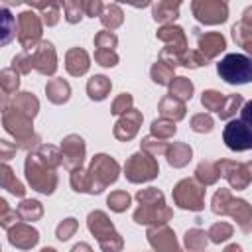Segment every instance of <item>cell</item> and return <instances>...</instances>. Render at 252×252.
<instances>
[{
    "label": "cell",
    "mask_w": 252,
    "mask_h": 252,
    "mask_svg": "<svg viewBox=\"0 0 252 252\" xmlns=\"http://www.w3.org/2000/svg\"><path fill=\"white\" fill-rule=\"evenodd\" d=\"M211 211L220 217L222 215L232 217L244 234L252 232V207L248 205V201L232 197L230 189H224V187L217 189V193L211 199Z\"/></svg>",
    "instance_id": "1"
},
{
    "label": "cell",
    "mask_w": 252,
    "mask_h": 252,
    "mask_svg": "<svg viewBox=\"0 0 252 252\" xmlns=\"http://www.w3.org/2000/svg\"><path fill=\"white\" fill-rule=\"evenodd\" d=\"M250 110H252V102L244 100V104L240 108V118H230L222 130V142L232 152H246L252 148Z\"/></svg>",
    "instance_id": "2"
},
{
    "label": "cell",
    "mask_w": 252,
    "mask_h": 252,
    "mask_svg": "<svg viewBox=\"0 0 252 252\" xmlns=\"http://www.w3.org/2000/svg\"><path fill=\"white\" fill-rule=\"evenodd\" d=\"M120 165L114 158L106 154H96L91 159V165L87 169V181H89V195L102 193L110 183L118 179Z\"/></svg>",
    "instance_id": "3"
},
{
    "label": "cell",
    "mask_w": 252,
    "mask_h": 252,
    "mask_svg": "<svg viewBox=\"0 0 252 252\" xmlns=\"http://www.w3.org/2000/svg\"><path fill=\"white\" fill-rule=\"evenodd\" d=\"M217 73L228 85H246L252 81V59L244 53H226L217 63Z\"/></svg>",
    "instance_id": "4"
},
{
    "label": "cell",
    "mask_w": 252,
    "mask_h": 252,
    "mask_svg": "<svg viewBox=\"0 0 252 252\" xmlns=\"http://www.w3.org/2000/svg\"><path fill=\"white\" fill-rule=\"evenodd\" d=\"M124 175L130 183H146L152 181L159 175V165L158 159L146 152H136L132 154L126 163H124Z\"/></svg>",
    "instance_id": "5"
},
{
    "label": "cell",
    "mask_w": 252,
    "mask_h": 252,
    "mask_svg": "<svg viewBox=\"0 0 252 252\" xmlns=\"http://www.w3.org/2000/svg\"><path fill=\"white\" fill-rule=\"evenodd\" d=\"M26 179L32 185V189H35V191H39L43 195H51L55 191V187H57L55 169L43 165L33 156V152H30L28 158H26Z\"/></svg>",
    "instance_id": "6"
},
{
    "label": "cell",
    "mask_w": 252,
    "mask_h": 252,
    "mask_svg": "<svg viewBox=\"0 0 252 252\" xmlns=\"http://www.w3.org/2000/svg\"><path fill=\"white\" fill-rule=\"evenodd\" d=\"M171 195H173V203L183 211H195L197 213L205 207V187L191 177L181 179L173 187Z\"/></svg>",
    "instance_id": "7"
},
{
    "label": "cell",
    "mask_w": 252,
    "mask_h": 252,
    "mask_svg": "<svg viewBox=\"0 0 252 252\" xmlns=\"http://www.w3.org/2000/svg\"><path fill=\"white\" fill-rule=\"evenodd\" d=\"M18 41L24 47L26 53H32L39 41H41V32H43V24L39 14H35L33 10H26L18 16Z\"/></svg>",
    "instance_id": "8"
},
{
    "label": "cell",
    "mask_w": 252,
    "mask_h": 252,
    "mask_svg": "<svg viewBox=\"0 0 252 252\" xmlns=\"http://www.w3.org/2000/svg\"><path fill=\"white\" fill-rule=\"evenodd\" d=\"M219 175L228 181V185L236 191L248 189L252 181V163L250 161H234V159H219L215 161Z\"/></svg>",
    "instance_id": "9"
},
{
    "label": "cell",
    "mask_w": 252,
    "mask_h": 252,
    "mask_svg": "<svg viewBox=\"0 0 252 252\" xmlns=\"http://www.w3.org/2000/svg\"><path fill=\"white\" fill-rule=\"evenodd\" d=\"M191 10L197 22L205 26H217L228 18V4L222 0H193Z\"/></svg>",
    "instance_id": "10"
},
{
    "label": "cell",
    "mask_w": 252,
    "mask_h": 252,
    "mask_svg": "<svg viewBox=\"0 0 252 252\" xmlns=\"http://www.w3.org/2000/svg\"><path fill=\"white\" fill-rule=\"evenodd\" d=\"M158 39H161L165 43V47L159 53L161 61H169L171 57H175V55H179L181 51L187 49V35L183 32V28H179L175 24L161 26L158 30Z\"/></svg>",
    "instance_id": "11"
},
{
    "label": "cell",
    "mask_w": 252,
    "mask_h": 252,
    "mask_svg": "<svg viewBox=\"0 0 252 252\" xmlns=\"http://www.w3.org/2000/svg\"><path fill=\"white\" fill-rule=\"evenodd\" d=\"M61 163L65 169L73 171L77 167L83 165L85 161V152H87V146H85V140L79 136V134H69L61 140Z\"/></svg>",
    "instance_id": "12"
},
{
    "label": "cell",
    "mask_w": 252,
    "mask_h": 252,
    "mask_svg": "<svg viewBox=\"0 0 252 252\" xmlns=\"http://www.w3.org/2000/svg\"><path fill=\"white\" fill-rule=\"evenodd\" d=\"M173 217V211L161 203V205H140L134 211V222L148 224V226H161Z\"/></svg>",
    "instance_id": "13"
},
{
    "label": "cell",
    "mask_w": 252,
    "mask_h": 252,
    "mask_svg": "<svg viewBox=\"0 0 252 252\" xmlns=\"http://www.w3.org/2000/svg\"><path fill=\"white\" fill-rule=\"evenodd\" d=\"M146 236H148L150 246L156 252H181L179 242L175 238V232L169 226H165V224H161V226H150L148 232H146Z\"/></svg>",
    "instance_id": "14"
},
{
    "label": "cell",
    "mask_w": 252,
    "mask_h": 252,
    "mask_svg": "<svg viewBox=\"0 0 252 252\" xmlns=\"http://www.w3.org/2000/svg\"><path fill=\"white\" fill-rule=\"evenodd\" d=\"M33 69H37L41 75H53L57 71V53L51 41H39V45L32 51Z\"/></svg>",
    "instance_id": "15"
},
{
    "label": "cell",
    "mask_w": 252,
    "mask_h": 252,
    "mask_svg": "<svg viewBox=\"0 0 252 252\" xmlns=\"http://www.w3.org/2000/svg\"><path fill=\"white\" fill-rule=\"evenodd\" d=\"M8 242L18 250H32L39 242V232L32 224L18 222L8 230Z\"/></svg>",
    "instance_id": "16"
},
{
    "label": "cell",
    "mask_w": 252,
    "mask_h": 252,
    "mask_svg": "<svg viewBox=\"0 0 252 252\" xmlns=\"http://www.w3.org/2000/svg\"><path fill=\"white\" fill-rule=\"evenodd\" d=\"M142 112L140 110H136V108H130L126 114H122L120 118H118V122L114 124V138L116 140H120V142H130L136 134H138V130H140V126H142Z\"/></svg>",
    "instance_id": "17"
},
{
    "label": "cell",
    "mask_w": 252,
    "mask_h": 252,
    "mask_svg": "<svg viewBox=\"0 0 252 252\" xmlns=\"http://www.w3.org/2000/svg\"><path fill=\"white\" fill-rule=\"evenodd\" d=\"M197 51L211 63L219 53H222L226 49V39L220 32H207V33H199L197 35Z\"/></svg>",
    "instance_id": "18"
},
{
    "label": "cell",
    "mask_w": 252,
    "mask_h": 252,
    "mask_svg": "<svg viewBox=\"0 0 252 252\" xmlns=\"http://www.w3.org/2000/svg\"><path fill=\"white\" fill-rule=\"evenodd\" d=\"M232 39L244 49L252 51V6H248L238 24L232 26Z\"/></svg>",
    "instance_id": "19"
},
{
    "label": "cell",
    "mask_w": 252,
    "mask_h": 252,
    "mask_svg": "<svg viewBox=\"0 0 252 252\" xmlns=\"http://www.w3.org/2000/svg\"><path fill=\"white\" fill-rule=\"evenodd\" d=\"M91 67V57L83 47H71L65 55V69L73 77H81L89 71Z\"/></svg>",
    "instance_id": "20"
},
{
    "label": "cell",
    "mask_w": 252,
    "mask_h": 252,
    "mask_svg": "<svg viewBox=\"0 0 252 252\" xmlns=\"http://www.w3.org/2000/svg\"><path fill=\"white\" fill-rule=\"evenodd\" d=\"M87 226H89L91 234L96 240H102V238H106V236H110V234L116 232L114 230V224L110 222V219H108V215L104 211H93V213H89Z\"/></svg>",
    "instance_id": "21"
},
{
    "label": "cell",
    "mask_w": 252,
    "mask_h": 252,
    "mask_svg": "<svg viewBox=\"0 0 252 252\" xmlns=\"http://www.w3.org/2000/svg\"><path fill=\"white\" fill-rule=\"evenodd\" d=\"M158 110H159L161 118L171 120V122H179V120H183L185 114H187V106H185V102L173 98L171 94H165V96L158 102Z\"/></svg>",
    "instance_id": "22"
},
{
    "label": "cell",
    "mask_w": 252,
    "mask_h": 252,
    "mask_svg": "<svg viewBox=\"0 0 252 252\" xmlns=\"http://www.w3.org/2000/svg\"><path fill=\"white\" fill-rule=\"evenodd\" d=\"M10 106H12L16 112H20L22 116L33 120V116H35L37 110H39V100H37V96H35L33 93L24 91V93H18V94L14 96V100L10 102Z\"/></svg>",
    "instance_id": "23"
},
{
    "label": "cell",
    "mask_w": 252,
    "mask_h": 252,
    "mask_svg": "<svg viewBox=\"0 0 252 252\" xmlns=\"http://www.w3.org/2000/svg\"><path fill=\"white\" fill-rule=\"evenodd\" d=\"M163 156L167 158V163L171 167H185L191 161L193 150L185 142H173V144H167V150Z\"/></svg>",
    "instance_id": "24"
},
{
    "label": "cell",
    "mask_w": 252,
    "mask_h": 252,
    "mask_svg": "<svg viewBox=\"0 0 252 252\" xmlns=\"http://www.w3.org/2000/svg\"><path fill=\"white\" fill-rule=\"evenodd\" d=\"M16 33H18L16 16L10 12V8L0 6V47H6L8 43H12Z\"/></svg>",
    "instance_id": "25"
},
{
    "label": "cell",
    "mask_w": 252,
    "mask_h": 252,
    "mask_svg": "<svg viewBox=\"0 0 252 252\" xmlns=\"http://www.w3.org/2000/svg\"><path fill=\"white\" fill-rule=\"evenodd\" d=\"M179 8H181V2H173V0H161V2H156L152 6V16L156 22L167 26L171 24L177 16H179Z\"/></svg>",
    "instance_id": "26"
},
{
    "label": "cell",
    "mask_w": 252,
    "mask_h": 252,
    "mask_svg": "<svg viewBox=\"0 0 252 252\" xmlns=\"http://www.w3.org/2000/svg\"><path fill=\"white\" fill-rule=\"evenodd\" d=\"M45 94H47V98H49L53 104H65V102L69 100V96H71V85H69L65 79L55 77V79L47 81V85H45Z\"/></svg>",
    "instance_id": "27"
},
{
    "label": "cell",
    "mask_w": 252,
    "mask_h": 252,
    "mask_svg": "<svg viewBox=\"0 0 252 252\" xmlns=\"http://www.w3.org/2000/svg\"><path fill=\"white\" fill-rule=\"evenodd\" d=\"M0 187L10 191L16 197H24L26 195V187L18 181V177L14 175V169L10 165L2 163V161H0Z\"/></svg>",
    "instance_id": "28"
},
{
    "label": "cell",
    "mask_w": 252,
    "mask_h": 252,
    "mask_svg": "<svg viewBox=\"0 0 252 252\" xmlns=\"http://www.w3.org/2000/svg\"><path fill=\"white\" fill-rule=\"evenodd\" d=\"M100 22H102V26L108 30V32H114L116 28H120L122 26V22H124V12H122V8L118 6V4H102V12H100Z\"/></svg>",
    "instance_id": "29"
},
{
    "label": "cell",
    "mask_w": 252,
    "mask_h": 252,
    "mask_svg": "<svg viewBox=\"0 0 252 252\" xmlns=\"http://www.w3.org/2000/svg\"><path fill=\"white\" fill-rule=\"evenodd\" d=\"M110 89H112V83H110V79L104 77V75H94V77H91L89 83H87V94H89L93 100H104V98L108 96Z\"/></svg>",
    "instance_id": "30"
},
{
    "label": "cell",
    "mask_w": 252,
    "mask_h": 252,
    "mask_svg": "<svg viewBox=\"0 0 252 252\" xmlns=\"http://www.w3.org/2000/svg\"><path fill=\"white\" fill-rule=\"evenodd\" d=\"M30 8L39 12L41 24H45V26H55L59 22V16H61L59 8L61 6L57 2H32Z\"/></svg>",
    "instance_id": "31"
},
{
    "label": "cell",
    "mask_w": 252,
    "mask_h": 252,
    "mask_svg": "<svg viewBox=\"0 0 252 252\" xmlns=\"http://www.w3.org/2000/svg\"><path fill=\"white\" fill-rule=\"evenodd\" d=\"M175 73V67H171L169 63H165V61H161V59H158L154 65H152V69H150V77H152V81L156 83V85H161V87H169V83L173 81V75Z\"/></svg>",
    "instance_id": "32"
},
{
    "label": "cell",
    "mask_w": 252,
    "mask_h": 252,
    "mask_svg": "<svg viewBox=\"0 0 252 252\" xmlns=\"http://www.w3.org/2000/svg\"><path fill=\"white\" fill-rule=\"evenodd\" d=\"M193 91H195V87H193L191 79H187V77H173V81L169 83V94L181 102L191 100Z\"/></svg>",
    "instance_id": "33"
},
{
    "label": "cell",
    "mask_w": 252,
    "mask_h": 252,
    "mask_svg": "<svg viewBox=\"0 0 252 252\" xmlns=\"http://www.w3.org/2000/svg\"><path fill=\"white\" fill-rule=\"evenodd\" d=\"M33 156L47 167L55 169L61 165V150L57 146H51V144H39V148L33 152Z\"/></svg>",
    "instance_id": "34"
},
{
    "label": "cell",
    "mask_w": 252,
    "mask_h": 252,
    "mask_svg": "<svg viewBox=\"0 0 252 252\" xmlns=\"http://www.w3.org/2000/svg\"><path fill=\"white\" fill-rule=\"evenodd\" d=\"M219 169H217V163L215 161H209V159H205V161H201L197 167H195V181H199L203 187H207V185H215L217 181H219Z\"/></svg>",
    "instance_id": "35"
},
{
    "label": "cell",
    "mask_w": 252,
    "mask_h": 252,
    "mask_svg": "<svg viewBox=\"0 0 252 252\" xmlns=\"http://www.w3.org/2000/svg\"><path fill=\"white\" fill-rule=\"evenodd\" d=\"M18 215L22 220L26 222H33V220H39L43 217V205L35 199H24L20 205H18Z\"/></svg>",
    "instance_id": "36"
},
{
    "label": "cell",
    "mask_w": 252,
    "mask_h": 252,
    "mask_svg": "<svg viewBox=\"0 0 252 252\" xmlns=\"http://www.w3.org/2000/svg\"><path fill=\"white\" fill-rule=\"evenodd\" d=\"M207 242H209L207 232L201 228H189L183 236V244H185L187 252H205Z\"/></svg>",
    "instance_id": "37"
},
{
    "label": "cell",
    "mask_w": 252,
    "mask_h": 252,
    "mask_svg": "<svg viewBox=\"0 0 252 252\" xmlns=\"http://www.w3.org/2000/svg\"><path fill=\"white\" fill-rule=\"evenodd\" d=\"M232 234H234V226H232L230 222H224V220H219V222L211 224V228L207 230V238H209L213 244L226 242Z\"/></svg>",
    "instance_id": "38"
},
{
    "label": "cell",
    "mask_w": 252,
    "mask_h": 252,
    "mask_svg": "<svg viewBox=\"0 0 252 252\" xmlns=\"http://www.w3.org/2000/svg\"><path fill=\"white\" fill-rule=\"evenodd\" d=\"M242 104H244L242 94H238V93H234V94H226V96H224V102H222V108L219 110L220 120H230V118L242 108Z\"/></svg>",
    "instance_id": "39"
},
{
    "label": "cell",
    "mask_w": 252,
    "mask_h": 252,
    "mask_svg": "<svg viewBox=\"0 0 252 252\" xmlns=\"http://www.w3.org/2000/svg\"><path fill=\"white\" fill-rule=\"evenodd\" d=\"M150 130H152V136H154V138H159V140H169V138H171V136L177 132V126H175V122H171V120L158 118V120H154V122H152Z\"/></svg>",
    "instance_id": "40"
},
{
    "label": "cell",
    "mask_w": 252,
    "mask_h": 252,
    "mask_svg": "<svg viewBox=\"0 0 252 252\" xmlns=\"http://www.w3.org/2000/svg\"><path fill=\"white\" fill-rule=\"evenodd\" d=\"M106 205H108L110 211H114V213H124V211L132 205V197H130L126 191L118 189V191H112V193L106 197Z\"/></svg>",
    "instance_id": "41"
},
{
    "label": "cell",
    "mask_w": 252,
    "mask_h": 252,
    "mask_svg": "<svg viewBox=\"0 0 252 252\" xmlns=\"http://www.w3.org/2000/svg\"><path fill=\"white\" fill-rule=\"evenodd\" d=\"M18 87H20V75H18L12 67L2 69V71H0V89H2L4 93L12 94V93L18 91Z\"/></svg>",
    "instance_id": "42"
},
{
    "label": "cell",
    "mask_w": 252,
    "mask_h": 252,
    "mask_svg": "<svg viewBox=\"0 0 252 252\" xmlns=\"http://www.w3.org/2000/svg\"><path fill=\"white\" fill-rule=\"evenodd\" d=\"M224 96L220 91H215V89H209V91H203L201 94V104L207 108V110H215L219 112L222 108V102H224Z\"/></svg>",
    "instance_id": "43"
},
{
    "label": "cell",
    "mask_w": 252,
    "mask_h": 252,
    "mask_svg": "<svg viewBox=\"0 0 252 252\" xmlns=\"http://www.w3.org/2000/svg\"><path fill=\"white\" fill-rule=\"evenodd\" d=\"M136 201L140 205H161V203H165V197H163V193L159 189L146 187V189H140L136 193Z\"/></svg>",
    "instance_id": "44"
},
{
    "label": "cell",
    "mask_w": 252,
    "mask_h": 252,
    "mask_svg": "<svg viewBox=\"0 0 252 252\" xmlns=\"http://www.w3.org/2000/svg\"><path fill=\"white\" fill-rule=\"evenodd\" d=\"M140 146H142V152H146V154H150V156H154V158L165 154V150H167V142H165V140H159V138H154L152 134L146 136V138L140 142Z\"/></svg>",
    "instance_id": "45"
},
{
    "label": "cell",
    "mask_w": 252,
    "mask_h": 252,
    "mask_svg": "<svg viewBox=\"0 0 252 252\" xmlns=\"http://www.w3.org/2000/svg\"><path fill=\"white\" fill-rule=\"evenodd\" d=\"M189 126H191V130H193V132L209 134V132L213 130V126H215V120L211 118V114H207V112H199V114L191 116Z\"/></svg>",
    "instance_id": "46"
},
{
    "label": "cell",
    "mask_w": 252,
    "mask_h": 252,
    "mask_svg": "<svg viewBox=\"0 0 252 252\" xmlns=\"http://www.w3.org/2000/svg\"><path fill=\"white\" fill-rule=\"evenodd\" d=\"M63 10H65V20L69 24H77L85 16L83 14V0H65Z\"/></svg>",
    "instance_id": "47"
},
{
    "label": "cell",
    "mask_w": 252,
    "mask_h": 252,
    "mask_svg": "<svg viewBox=\"0 0 252 252\" xmlns=\"http://www.w3.org/2000/svg\"><path fill=\"white\" fill-rule=\"evenodd\" d=\"M77 228H79V220H77V219H73V217L63 219V220L57 224V228H55V236H57L61 242H65V240H69V238L77 232Z\"/></svg>",
    "instance_id": "48"
},
{
    "label": "cell",
    "mask_w": 252,
    "mask_h": 252,
    "mask_svg": "<svg viewBox=\"0 0 252 252\" xmlns=\"http://www.w3.org/2000/svg\"><path fill=\"white\" fill-rule=\"evenodd\" d=\"M118 45V37L114 32H108V30H102L94 35V47L96 49H110L114 51V47Z\"/></svg>",
    "instance_id": "49"
},
{
    "label": "cell",
    "mask_w": 252,
    "mask_h": 252,
    "mask_svg": "<svg viewBox=\"0 0 252 252\" xmlns=\"http://www.w3.org/2000/svg\"><path fill=\"white\" fill-rule=\"evenodd\" d=\"M12 69L18 73V75H28L32 69H33V59H32V53H18L14 55L12 59Z\"/></svg>",
    "instance_id": "50"
},
{
    "label": "cell",
    "mask_w": 252,
    "mask_h": 252,
    "mask_svg": "<svg viewBox=\"0 0 252 252\" xmlns=\"http://www.w3.org/2000/svg\"><path fill=\"white\" fill-rule=\"evenodd\" d=\"M132 104H134L132 94H130V93H120V94L114 98L110 112H112V114H120V116H122V114H126L130 108H134Z\"/></svg>",
    "instance_id": "51"
},
{
    "label": "cell",
    "mask_w": 252,
    "mask_h": 252,
    "mask_svg": "<svg viewBox=\"0 0 252 252\" xmlns=\"http://www.w3.org/2000/svg\"><path fill=\"white\" fill-rule=\"evenodd\" d=\"M71 187L77 193H89V181H87V169L77 167L71 171Z\"/></svg>",
    "instance_id": "52"
},
{
    "label": "cell",
    "mask_w": 252,
    "mask_h": 252,
    "mask_svg": "<svg viewBox=\"0 0 252 252\" xmlns=\"http://www.w3.org/2000/svg\"><path fill=\"white\" fill-rule=\"evenodd\" d=\"M98 246H100L102 252H120L122 246H124V240H122V236L118 232H114V234L98 240Z\"/></svg>",
    "instance_id": "53"
},
{
    "label": "cell",
    "mask_w": 252,
    "mask_h": 252,
    "mask_svg": "<svg viewBox=\"0 0 252 252\" xmlns=\"http://www.w3.org/2000/svg\"><path fill=\"white\" fill-rule=\"evenodd\" d=\"M94 61L102 67H114L118 63V53L110 49H94Z\"/></svg>",
    "instance_id": "54"
},
{
    "label": "cell",
    "mask_w": 252,
    "mask_h": 252,
    "mask_svg": "<svg viewBox=\"0 0 252 252\" xmlns=\"http://www.w3.org/2000/svg\"><path fill=\"white\" fill-rule=\"evenodd\" d=\"M16 152H18V146H16V144H12V142L0 138V161L12 159V158L16 156Z\"/></svg>",
    "instance_id": "55"
},
{
    "label": "cell",
    "mask_w": 252,
    "mask_h": 252,
    "mask_svg": "<svg viewBox=\"0 0 252 252\" xmlns=\"http://www.w3.org/2000/svg\"><path fill=\"white\" fill-rule=\"evenodd\" d=\"M102 12V2L100 0H83V14L85 16H100Z\"/></svg>",
    "instance_id": "56"
},
{
    "label": "cell",
    "mask_w": 252,
    "mask_h": 252,
    "mask_svg": "<svg viewBox=\"0 0 252 252\" xmlns=\"http://www.w3.org/2000/svg\"><path fill=\"white\" fill-rule=\"evenodd\" d=\"M18 222H22V219H20L18 211H14V209H10L8 213H4V215L0 217V226L6 228V230H10V228H12L14 224H18Z\"/></svg>",
    "instance_id": "57"
},
{
    "label": "cell",
    "mask_w": 252,
    "mask_h": 252,
    "mask_svg": "<svg viewBox=\"0 0 252 252\" xmlns=\"http://www.w3.org/2000/svg\"><path fill=\"white\" fill-rule=\"evenodd\" d=\"M10 106V96H8V93H4L2 89H0V112L4 114V110Z\"/></svg>",
    "instance_id": "58"
},
{
    "label": "cell",
    "mask_w": 252,
    "mask_h": 252,
    "mask_svg": "<svg viewBox=\"0 0 252 252\" xmlns=\"http://www.w3.org/2000/svg\"><path fill=\"white\" fill-rule=\"evenodd\" d=\"M71 252H94L87 242H79V244H75L73 248H71Z\"/></svg>",
    "instance_id": "59"
},
{
    "label": "cell",
    "mask_w": 252,
    "mask_h": 252,
    "mask_svg": "<svg viewBox=\"0 0 252 252\" xmlns=\"http://www.w3.org/2000/svg\"><path fill=\"white\" fill-rule=\"evenodd\" d=\"M222 252H242V246H238V244H228Z\"/></svg>",
    "instance_id": "60"
},
{
    "label": "cell",
    "mask_w": 252,
    "mask_h": 252,
    "mask_svg": "<svg viewBox=\"0 0 252 252\" xmlns=\"http://www.w3.org/2000/svg\"><path fill=\"white\" fill-rule=\"evenodd\" d=\"M8 211H10V207H8L6 199H2V197H0V217H2L4 213H8Z\"/></svg>",
    "instance_id": "61"
},
{
    "label": "cell",
    "mask_w": 252,
    "mask_h": 252,
    "mask_svg": "<svg viewBox=\"0 0 252 252\" xmlns=\"http://www.w3.org/2000/svg\"><path fill=\"white\" fill-rule=\"evenodd\" d=\"M39 252H57V250H55V248H51V246H45V248H41Z\"/></svg>",
    "instance_id": "62"
},
{
    "label": "cell",
    "mask_w": 252,
    "mask_h": 252,
    "mask_svg": "<svg viewBox=\"0 0 252 252\" xmlns=\"http://www.w3.org/2000/svg\"><path fill=\"white\" fill-rule=\"evenodd\" d=\"M0 252H2V248H0Z\"/></svg>",
    "instance_id": "63"
},
{
    "label": "cell",
    "mask_w": 252,
    "mask_h": 252,
    "mask_svg": "<svg viewBox=\"0 0 252 252\" xmlns=\"http://www.w3.org/2000/svg\"><path fill=\"white\" fill-rule=\"evenodd\" d=\"M205 252H207V250H205Z\"/></svg>",
    "instance_id": "64"
}]
</instances>
